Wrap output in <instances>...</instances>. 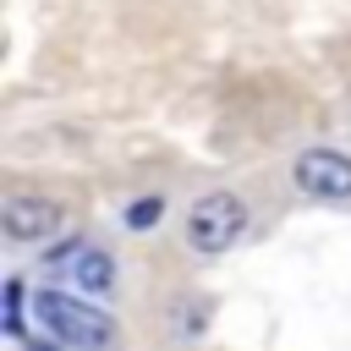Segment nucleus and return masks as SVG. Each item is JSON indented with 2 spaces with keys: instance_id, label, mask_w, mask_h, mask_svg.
Instances as JSON below:
<instances>
[{
  "instance_id": "7ed1b4c3",
  "label": "nucleus",
  "mask_w": 351,
  "mask_h": 351,
  "mask_svg": "<svg viewBox=\"0 0 351 351\" xmlns=\"http://www.w3.org/2000/svg\"><path fill=\"white\" fill-rule=\"evenodd\" d=\"M291 181L307 197L340 203V197H351V154H340V148H302L296 165H291Z\"/></svg>"
},
{
  "instance_id": "1a4fd4ad",
  "label": "nucleus",
  "mask_w": 351,
  "mask_h": 351,
  "mask_svg": "<svg viewBox=\"0 0 351 351\" xmlns=\"http://www.w3.org/2000/svg\"><path fill=\"white\" fill-rule=\"evenodd\" d=\"M22 351H66V346L49 340V335H33V340H22Z\"/></svg>"
},
{
  "instance_id": "20e7f679",
  "label": "nucleus",
  "mask_w": 351,
  "mask_h": 351,
  "mask_svg": "<svg viewBox=\"0 0 351 351\" xmlns=\"http://www.w3.org/2000/svg\"><path fill=\"white\" fill-rule=\"evenodd\" d=\"M60 225H66L60 203H49V197H38V192H11V197L0 203V230H5L11 241H49Z\"/></svg>"
},
{
  "instance_id": "39448f33",
  "label": "nucleus",
  "mask_w": 351,
  "mask_h": 351,
  "mask_svg": "<svg viewBox=\"0 0 351 351\" xmlns=\"http://www.w3.org/2000/svg\"><path fill=\"white\" fill-rule=\"evenodd\" d=\"M66 269H71V280H77L82 296H104V291L115 285V258H110L104 247H88V241H82L77 258H71Z\"/></svg>"
},
{
  "instance_id": "f257e3e1",
  "label": "nucleus",
  "mask_w": 351,
  "mask_h": 351,
  "mask_svg": "<svg viewBox=\"0 0 351 351\" xmlns=\"http://www.w3.org/2000/svg\"><path fill=\"white\" fill-rule=\"evenodd\" d=\"M33 318L66 351H110L115 346V318L104 307H93L88 296H71V291H38L33 296Z\"/></svg>"
},
{
  "instance_id": "0eeeda50",
  "label": "nucleus",
  "mask_w": 351,
  "mask_h": 351,
  "mask_svg": "<svg viewBox=\"0 0 351 351\" xmlns=\"http://www.w3.org/2000/svg\"><path fill=\"white\" fill-rule=\"evenodd\" d=\"M5 335L11 340H27L22 335V280H5Z\"/></svg>"
},
{
  "instance_id": "6e6552de",
  "label": "nucleus",
  "mask_w": 351,
  "mask_h": 351,
  "mask_svg": "<svg viewBox=\"0 0 351 351\" xmlns=\"http://www.w3.org/2000/svg\"><path fill=\"white\" fill-rule=\"evenodd\" d=\"M203 324H208V302L197 296V302H186V313H181V324H176V329H181V335H197Z\"/></svg>"
},
{
  "instance_id": "423d86ee",
  "label": "nucleus",
  "mask_w": 351,
  "mask_h": 351,
  "mask_svg": "<svg viewBox=\"0 0 351 351\" xmlns=\"http://www.w3.org/2000/svg\"><path fill=\"white\" fill-rule=\"evenodd\" d=\"M159 214H165V197H137L126 203V230H154Z\"/></svg>"
},
{
  "instance_id": "f03ea898",
  "label": "nucleus",
  "mask_w": 351,
  "mask_h": 351,
  "mask_svg": "<svg viewBox=\"0 0 351 351\" xmlns=\"http://www.w3.org/2000/svg\"><path fill=\"white\" fill-rule=\"evenodd\" d=\"M247 203L236 197V192H225V186H214V192H203L192 208H186V241H192V252H208V258H219V252H230L241 236H247Z\"/></svg>"
}]
</instances>
